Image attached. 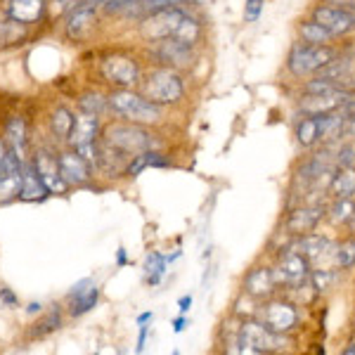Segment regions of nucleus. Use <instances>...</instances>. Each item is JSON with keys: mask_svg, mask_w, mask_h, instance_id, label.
I'll use <instances>...</instances> for the list:
<instances>
[{"mask_svg": "<svg viewBox=\"0 0 355 355\" xmlns=\"http://www.w3.org/2000/svg\"><path fill=\"white\" fill-rule=\"evenodd\" d=\"M336 55H339V48L334 43L311 45V43L296 41L287 55V71L296 81H306V78L315 76L320 69L327 67Z\"/></svg>", "mask_w": 355, "mask_h": 355, "instance_id": "obj_1", "label": "nucleus"}, {"mask_svg": "<svg viewBox=\"0 0 355 355\" xmlns=\"http://www.w3.org/2000/svg\"><path fill=\"white\" fill-rule=\"evenodd\" d=\"M110 107L119 116L128 119L133 123H154L162 119V105L147 100L142 95H135L130 90H119L110 97Z\"/></svg>", "mask_w": 355, "mask_h": 355, "instance_id": "obj_2", "label": "nucleus"}, {"mask_svg": "<svg viewBox=\"0 0 355 355\" xmlns=\"http://www.w3.org/2000/svg\"><path fill=\"white\" fill-rule=\"evenodd\" d=\"M142 93L147 100L157 102V105H171V102H180L185 95V83H182L180 73L171 67L157 69L147 76L142 83Z\"/></svg>", "mask_w": 355, "mask_h": 355, "instance_id": "obj_3", "label": "nucleus"}, {"mask_svg": "<svg viewBox=\"0 0 355 355\" xmlns=\"http://www.w3.org/2000/svg\"><path fill=\"white\" fill-rule=\"evenodd\" d=\"M259 322L266 324L275 334H291L301 324V311L296 303L287 299H268L259 308Z\"/></svg>", "mask_w": 355, "mask_h": 355, "instance_id": "obj_4", "label": "nucleus"}, {"mask_svg": "<svg viewBox=\"0 0 355 355\" xmlns=\"http://www.w3.org/2000/svg\"><path fill=\"white\" fill-rule=\"evenodd\" d=\"M311 272H313V263L308 261L296 246L282 249L277 268L272 270L277 287H287V289H296V287H301V284H308Z\"/></svg>", "mask_w": 355, "mask_h": 355, "instance_id": "obj_5", "label": "nucleus"}, {"mask_svg": "<svg viewBox=\"0 0 355 355\" xmlns=\"http://www.w3.org/2000/svg\"><path fill=\"white\" fill-rule=\"evenodd\" d=\"M105 142L119 147L128 157L142 154L147 150H154L159 145V140L152 133H147L140 125H123V123H112L105 128Z\"/></svg>", "mask_w": 355, "mask_h": 355, "instance_id": "obj_6", "label": "nucleus"}, {"mask_svg": "<svg viewBox=\"0 0 355 355\" xmlns=\"http://www.w3.org/2000/svg\"><path fill=\"white\" fill-rule=\"evenodd\" d=\"M237 353H279L287 346L284 334H275L263 322H244L239 327Z\"/></svg>", "mask_w": 355, "mask_h": 355, "instance_id": "obj_7", "label": "nucleus"}, {"mask_svg": "<svg viewBox=\"0 0 355 355\" xmlns=\"http://www.w3.org/2000/svg\"><path fill=\"white\" fill-rule=\"evenodd\" d=\"M187 17L185 10H180L178 5H168L164 10L142 17L140 33L147 41H159V38H173L175 31L180 28L182 19Z\"/></svg>", "mask_w": 355, "mask_h": 355, "instance_id": "obj_8", "label": "nucleus"}, {"mask_svg": "<svg viewBox=\"0 0 355 355\" xmlns=\"http://www.w3.org/2000/svg\"><path fill=\"white\" fill-rule=\"evenodd\" d=\"M311 17L327 28L336 41H339V38H348L351 33H355V15L339 8V5H334V3H327V0L315 5L311 10Z\"/></svg>", "mask_w": 355, "mask_h": 355, "instance_id": "obj_9", "label": "nucleus"}, {"mask_svg": "<svg viewBox=\"0 0 355 355\" xmlns=\"http://www.w3.org/2000/svg\"><path fill=\"white\" fill-rule=\"evenodd\" d=\"M100 133V121H97L95 114H83V116L73 119V128L69 133V142L73 145L81 157H85L88 162H95V140Z\"/></svg>", "mask_w": 355, "mask_h": 355, "instance_id": "obj_10", "label": "nucleus"}, {"mask_svg": "<svg viewBox=\"0 0 355 355\" xmlns=\"http://www.w3.org/2000/svg\"><path fill=\"white\" fill-rule=\"evenodd\" d=\"M324 216H327V206L324 204H303L287 216L284 227L294 237H303V234H311L318 230V225L324 220Z\"/></svg>", "mask_w": 355, "mask_h": 355, "instance_id": "obj_11", "label": "nucleus"}, {"mask_svg": "<svg viewBox=\"0 0 355 355\" xmlns=\"http://www.w3.org/2000/svg\"><path fill=\"white\" fill-rule=\"evenodd\" d=\"M21 166H24V159L19 154L12 150L5 152L3 164H0V204H8L19 197Z\"/></svg>", "mask_w": 355, "mask_h": 355, "instance_id": "obj_12", "label": "nucleus"}, {"mask_svg": "<svg viewBox=\"0 0 355 355\" xmlns=\"http://www.w3.org/2000/svg\"><path fill=\"white\" fill-rule=\"evenodd\" d=\"M102 76H105V81H110L114 85L130 88V85L137 83L140 69H137L135 60H128V57H121V55H114V57H107V60L102 62Z\"/></svg>", "mask_w": 355, "mask_h": 355, "instance_id": "obj_13", "label": "nucleus"}, {"mask_svg": "<svg viewBox=\"0 0 355 355\" xmlns=\"http://www.w3.org/2000/svg\"><path fill=\"white\" fill-rule=\"evenodd\" d=\"M152 43H154L152 53L171 69H187L194 62V53L190 45L175 41V38H159V41Z\"/></svg>", "mask_w": 355, "mask_h": 355, "instance_id": "obj_14", "label": "nucleus"}, {"mask_svg": "<svg viewBox=\"0 0 355 355\" xmlns=\"http://www.w3.org/2000/svg\"><path fill=\"white\" fill-rule=\"evenodd\" d=\"M355 93L351 90H331V93H322V95H303L299 102V110L303 114H329L339 107L346 105L348 100H353Z\"/></svg>", "mask_w": 355, "mask_h": 355, "instance_id": "obj_15", "label": "nucleus"}, {"mask_svg": "<svg viewBox=\"0 0 355 355\" xmlns=\"http://www.w3.org/2000/svg\"><path fill=\"white\" fill-rule=\"evenodd\" d=\"M60 175L64 178L67 185H85L90 180V162L78 152H64L57 159Z\"/></svg>", "mask_w": 355, "mask_h": 355, "instance_id": "obj_16", "label": "nucleus"}, {"mask_svg": "<svg viewBox=\"0 0 355 355\" xmlns=\"http://www.w3.org/2000/svg\"><path fill=\"white\" fill-rule=\"evenodd\" d=\"M294 137L301 150H315L322 145V123L320 114H303L299 121L294 123Z\"/></svg>", "mask_w": 355, "mask_h": 355, "instance_id": "obj_17", "label": "nucleus"}, {"mask_svg": "<svg viewBox=\"0 0 355 355\" xmlns=\"http://www.w3.org/2000/svg\"><path fill=\"white\" fill-rule=\"evenodd\" d=\"M97 24L95 17V5H81V8H73V12L67 17V36L71 41H81L93 31V26Z\"/></svg>", "mask_w": 355, "mask_h": 355, "instance_id": "obj_18", "label": "nucleus"}, {"mask_svg": "<svg viewBox=\"0 0 355 355\" xmlns=\"http://www.w3.org/2000/svg\"><path fill=\"white\" fill-rule=\"evenodd\" d=\"M48 185L43 182L41 173H38L36 164H24L21 166V187H19V197L24 202H41L48 197Z\"/></svg>", "mask_w": 355, "mask_h": 355, "instance_id": "obj_19", "label": "nucleus"}, {"mask_svg": "<svg viewBox=\"0 0 355 355\" xmlns=\"http://www.w3.org/2000/svg\"><path fill=\"white\" fill-rule=\"evenodd\" d=\"M69 299H71V315H85L95 308L97 299H100V289H97L93 279L85 277L78 284H73Z\"/></svg>", "mask_w": 355, "mask_h": 355, "instance_id": "obj_20", "label": "nucleus"}, {"mask_svg": "<svg viewBox=\"0 0 355 355\" xmlns=\"http://www.w3.org/2000/svg\"><path fill=\"white\" fill-rule=\"evenodd\" d=\"M244 289L254 299H268V296H272L275 289H277L272 270L270 268H254V270H249L244 279Z\"/></svg>", "mask_w": 355, "mask_h": 355, "instance_id": "obj_21", "label": "nucleus"}, {"mask_svg": "<svg viewBox=\"0 0 355 355\" xmlns=\"http://www.w3.org/2000/svg\"><path fill=\"white\" fill-rule=\"evenodd\" d=\"M327 192L331 199L355 197V166H336L329 178Z\"/></svg>", "mask_w": 355, "mask_h": 355, "instance_id": "obj_22", "label": "nucleus"}, {"mask_svg": "<svg viewBox=\"0 0 355 355\" xmlns=\"http://www.w3.org/2000/svg\"><path fill=\"white\" fill-rule=\"evenodd\" d=\"M48 0H10L8 3V17H12L19 24H33L45 12Z\"/></svg>", "mask_w": 355, "mask_h": 355, "instance_id": "obj_23", "label": "nucleus"}, {"mask_svg": "<svg viewBox=\"0 0 355 355\" xmlns=\"http://www.w3.org/2000/svg\"><path fill=\"white\" fill-rule=\"evenodd\" d=\"M95 159L107 175H119L125 168V159H128V154L121 152L119 147L110 145V142H102V145L95 150Z\"/></svg>", "mask_w": 355, "mask_h": 355, "instance_id": "obj_24", "label": "nucleus"}, {"mask_svg": "<svg viewBox=\"0 0 355 355\" xmlns=\"http://www.w3.org/2000/svg\"><path fill=\"white\" fill-rule=\"evenodd\" d=\"M296 249L301 251L303 256H306L308 261L313 263H318V261H322V256L324 254H334V251H329L331 249V244H329V239L327 237H322V234H303V237H299V242L294 244Z\"/></svg>", "mask_w": 355, "mask_h": 355, "instance_id": "obj_25", "label": "nucleus"}, {"mask_svg": "<svg viewBox=\"0 0 355 355\" xmlns=\"http://www.w3.org/2000/svg\"><path fill=\"white\" fill-rule=\"evenodd\" d=\"M36 168H38V173H41L43 182L48 185L50 192H64L67 190L64 178L60 175V166H57V159H53L50 154H38Z\"/></svg>", "mask_w": 355, "mask_h": 355, "instance_id": "obj_26", "label": "nucleus"}, {"mask_svg": "<svg viewBox=\"0 0 355 355\" xmlns=\"http://www.w3.org/2000/svg\"><path fill=\"white\" fill-rule=\"evenodd\" d=\"M299 41L311 43V45H327V43H334L336 38L331 36L320 21H315L313 17H308V19L299 21Z\"/></svg>", "mask_w": 355, "mask_h": 355, "instance_id": "obj_27", "label": "nucleus"}, {"mask_svg": "<svg viewBox=\"0 0 355 355\" xmlns=\"http://www.w3.org/2000/svg\"><path fill=\"white\" fill-rule=\"evenodd\" d=\"M164 166H168V159H166L162 152L147 150V152H142V154H135L133 162L125 166V173H128V175H137V173H142L145 168H164Z\"/></svg>", "mask_w": 355, "mask_h": 355, "instance_id": "obj_28", "label": "nucleus"}, {"mask_svg": "<svg viewBox=\"0 0 355 355\" xmlns=\"http://www.w3.org/2000/svg\"><path fill=\"white\" fill-rule=\"evenodd\" d=\"M353 211H355V197L331 199V204L327 206V216H324V218H329L331 225L341 227V225H346V223L351 220Z\"/></svg>", "mask_w": 355, "mask_h": 355, "instance_id": "obj_29", "label": "nucleus"}, {"mask_svg": "<svg viewBox=\"0 0 355 355\" xmlns=\"http://www.w3.org/2000/svg\"><path fill=\"white\" fill-rule=\"evenodd\" d=\"M26 24H19L12 17H0V48H10V45H17L26 38L24 31Z\"/></svg>", "mask_w": 355, "mask_h": 355, "instance_id": "obj_30", "label": "nucleus"}, {"mask_svg": "<svg viewBox=\"0 0 355 355\" xmlns=\"http://www.w3.org/2000/svg\"><path fill=\"white\" fill-rule=\"evenodd\" d=\"M8 145L10 150L19 154L21 159H24V150H26V123L21 121V119H12V121L8 123Z\"/></svg>", "mask_w": 355, "mask_h": 355, "instance_id": "obj_31", "label": "nucleus"}, {"mask_svg": "<svg viewBox=\"0 0 355 355\" xmlns=\"http://www.w3.org/2000/svg\"><path fill=\"white\" fill-rule=\"evenodd\" d=\"M331 256H334V266L339 270H351V268H355V237L343 239Z\"/></svg>", "mask_w": 355, "mask_h": 355, "instance_id": "obj_32", "label": "nucleus"}, {"mask_svg": "<svg viewBox=\"0 0 355 355\" xmlns=\"http://www.w3.org/2000/svg\"><path fill=\"white\" fill-rule=\"evenodd\" d=\"M166 266H168L166 256L157 254V251H152V254L147 256V261H145V272H147V282H150L152 287H157V284L162 282V277H164V272H166Z\"/></svg>", "mask_w": 355, "mask_h": 355, "instance_id": "obj_33", "label": "nucleus"}, {"mask_svg": "<svg viewBox=\"0 0 355 355\" xmlns=\"http://www.w3.org/2000/svg\"><path fill=\"white\" fill-rule=\"evenodd\" d=\"M178 3H182V0H137L135 5H130V8L125 10V15L147 17V15L157 12V10H164V8H168V5H178Z\"/></svg>", "mask_w": 355, "mask_h": 355, "instance_id": "obj_34", "label": "nucleus"}, {"mask_svg": "<svg viewBox=\"0 0 355 355\" xmlns=\"http://www.w3.org/2000/svg\"><path fill=\"white\" fill-rule=\"evenodd\" d=\"M73 128V116L71 112L60 107L55 114H53V133L60 137V140H69V133Z\"/></svg>", "mask_w": 355, "mask_h": 355, "instance_id": "obj_35", "label": "nucleus"}, {"mask_svg": "<svg viewBox=\"0 0 355 355\" xmlns=\"http://www.w3.org/2000/svg\"><path fill=\"white\" fill-rule=\"evenodd\" d=\"M334 282H336V272L331 268H318V270L311 272V279H308V284H313L315 291H327Z\"/></svg>", "mask_w": 355, "mask_h": 355, "instance_id": "obj_36", "label": "nucleus"}, {"mask_svg": "<svg viewBox=\"0 0 355 355\" xmlns=\"http://www.w3.org/2000/svg\"><path fill=\"white\" fill-rule=\"evenodd\" d=\"M81 110L85 114H95V116H100V114L107 110V100L97 93H88V95L81 97Z\"/></svg>", "mask_w": 355, "mask_h": 355, "instance_id": "obj_37", "label": "nucleus"}, {"mask_svg": "<svg viewBox=\"0 0 355 355\" xmlns=\"http://www.w3.org/2000/svg\"><path fill=\"white\" fill-rule=\"evenodd\" d=\"M343 137L355 140V97L343 105Z\"/></svg>", "mask_w": 355, "mask_h": 355, "instance_id": "obj_38", "label": "nucleus"}, {"mask_svg": "<svg viewBox=\"0 0 355 355\" xmlns=\"http://www.w3.org/2000/svg\"><path fill=\"white\" fill-rule=\"evenodd\" d=\"M334 166H355V147L351 142H339V150H336Z\"/></svg>", "mask_w": 355, "mask_h": 355, "instance_id": "obj_39", "label": "nucleus"}, {"mask_svg": "<svg viewBox=\"0 0 355 355\" xmlns=\"http://www.w3.org/2000/svg\"><path fill=\"white\" fill-rule=\"evenodd\" d=\"M57 327H60V313L53 311V313H50L48 318H45L43 322H41V327H36V331H33V334H36V336H43V334H50V331H55Z\"/></svg>", "mask_w": 355, "mask_h": 355, "instance_id": "obj_40", "label": "nucleus"}, {"mask_svg": "<svg viewBox=\"0 0 355 355\" xmlns=\"http://www.w3.org/2000/svg\"><path fill=\"white\" fill-rule=\"evenodd\" d=\"M263 0H246V8H244V19L246 21H256L263 12Z\"/></svg>", "mask_w": 355, "mask_h": 355, "instance_id": "obj_41", "label": "nucleus"}, {"mask_svg": "<svg viewBox=\"0 0 355 355\" xmlns=\"http://www.w3.org/2000/svg\"><path fill=\"white\" fill-rule=\"evenodd\" d=\"M137 0H107V12L114 15V12H125V10L130 8V5H135Z\"/></svg>", "mask_w": 355, "mask_h": 355, "instance_id": "obj_42", "label": "nucleus"}, {"mask_svg": "<svg viewBox=\"0 0 355 355\" xmlns=\"http://www.w3.org/2000/svg\"><path fill=\"white\" fill-rule=\"evenodd\" d=\"M53 3L60 10H73V8H78V3H81V0H53Z\"/></svg>", "mask_w": 355, "mask_h": 355, "instance_id": "obj_43", "label": "nucleus"}, {"mask_svg": "<svg viewBox=\"0 0 355 355\" xmlns=\"http://www.w3.org/2000/svg\"><path fill=\"white\" fill-rule=\"evenodd\" d=\"M327 3H334V5H339V8L355 15V0H327Z\"/></svg>", "mask_w": 355, "mask_h": 355, "instance_id": "obj_44", "label": "nucleus"}, {"mask_svg": "<svg viewBox=\"0 0 355 355\" xmlns=\"http://www.w3.org/2000/svg\"><path fill=\"white\" fill-rule=\"evenodd\" d=\"M192 306V296H182L180 301H178V308H180V313H187Z\"/></svg>", "mask_w": 355, "mask_h": 355, "instance_id": "obj_45", "label": "nucleus"}, {"mask_svg": "<svg viewBox=\"0 0 355 355\" xmlns=\"http://www.w3.org/2000/svg\"><path fill=\"white\" fill-rule=\"evenodd\" d=\"M185 327H187V320L185 318H175L173 320V331H175V334H180V331L185 329Z\"/></svg>", "mask_w": 355, "mask_h": 355, "instance_id": "obj_46", "label": "nucleus"}, {"mask_svg": "<svg viewBox=\"0 0 355 355\" xmlns=\"http://www.w3.org/2000/svg\"><path fill=\"white\" fill-rule=\"evenodd\" d=\"M145 341H147V327H145V324H140V339H137V351H142V348H145Z\"/></svg>", "mask_w": 355, "mask_h": 355, "instance_id": "obj_47", "label": "nucleus"}, {"mask_svg": "<svg viewBox=\"0 0 355 355\" xmlns=\"http://www.w3.org/2000/svg\"><path fill=\"white\" fill-rule=\"evenodd\" d=\"M0 299H3V303H8V306H15L17 299L12 296V291H8V289H3V294H0Z\"/></svg>", "mask_w": 355, "mask_h": 355, "instance_id": "obj_48", "label": "nucleus"}, {"mask_svg": "<svg viewBox=\"0 0 355 355\" xmlns=\"http://www.w3.org/2000/svg\"><path fill=\"white\" fill-rule=\"evenodd\" d=\"M348 230V237H355V211H353V216H351V220L346 223V225H343Z\"/></svg>", "mask_w": 355, "mask_h": 355, "instance_id": "obj_49", "label": "nucleus"}, {"mask_svg": "<svg viewBox=\"0 0 355 355\" xmlns=\"http://www.w3.org/2000/svg\"><path fill=\"white\" fill-rule=\"evenodd\" d=\"M152 320H154V313H142L140 318H137V322H140V324H147V322H152Z\"/></svg>", "mask_w": 355, "mask_h": 355, "instance_id": "obj_50", "label": "nucleus"}, {"mask_svg": "<svg viewBox=\"0 0 355 355\" xmlns=\"http://www.w3.org/2000/svg\"><path fill=\"white\" fill-rule=\"evenodd\" d=\"M341 353H343V355H355V341H351V343H348V346L343 348Z\"/></svg>", "mask_w": 355, "mask_h": 355, "instance_id": "obj_51", "label": "nucleus"}, {"mask_svg": "<svg viewBox=\"0 0 355 355\" xmlns=\"http://www.w3.org/2000/svg\"><path fill=\"white\" fill-rule=\"evenodd\" d=\"M125 261H128V259H125V251L119 249V266H125Z\"/></svg>", "mask_w": 355, "mask_h": 355, "instance_id": "obj_52", "label": "nucleus"}, {"mask_svg": "<svg viewBox=\"0 0 355 355\" xmlns=\"http://www.w3.org/2000/svg\"><path fill=\"white\" fill-rule=\"evenodd\" d=\"M41 311V303H31V306H28V313H38Z\"/></svg>", "mask_w": 355, "mask_h": 355, "instance_id": "obj_53", "label": "nucleus"}, {"mask_svg": "<svg viewBox=\"0 0 355 355\" xmlns=\"http://www.w3.org/2000/svg\"><path fill=\"white\" fill-rule=\"evenodd\" d=\"M5 152H8V150H5V145H3V142H0V164H3V157H5Z\"/></svg>", "mask_w": 355, "mask_h": 355, "instance_id": "obj_54", "label": "nucleus"}, {"mask_svg": "<svg viewBox=\"0 0 355 355\" xmlns=\"http://www.w3.org/2000/svg\"><path fill=\"white\" fill-rule=\"evenodd\" d=\"M88 5H100V3H107V0H85Z\"/></svg>", "mask_w": 355, "mask_h": 355, "instance_id": "obj_55", "label": "nucleus"}]
</instances>
